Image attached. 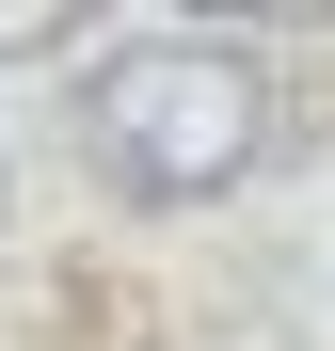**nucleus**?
Instances as JSON below:
<instances>
[{
    "label": "nucleus",
    "mask_w": 335,
    "mask_h": 351,
    "mask_svg": "<svg viewBox=\"0 0 335 351\" xmlns=\"http://www.w3.org/2000/svg\"><path fill=\"white\" fill-rule=\"evenodd\" d=\"M271 144H288V80L240 32H112L80 80V160L128 208H208L271 176Z\"/></svg>",
    "instance_id": "f257e3e1"
},
{
    "label": "nucleus",
    "mask_w": 335,
    "mask_h": 351,
    "mask_svg": "<svg viewBox=\"0 0 335 351\" xmlns=\"http://www.w3.org/2000/svg\"><path fill=\"white\" fill-rule=\"evenodd\" d=\"M64 48H80V16H32V0L0 16V64H64Z\"/></svg>",
    "instance_id": "f03ea898"
},
{
    "label": "nucleus",
    "mask_w": 335,
    "mask_h": 351,
    "mask_svg": "<svg viewBox=\"0 0 335 351\" xmlns=\"http://www.w3.org/2000/svg\"><path fill=\"white\" fill-rule=\"evenodd\" d=\"M0 208H16V176H0Z\"/></svg>",
    "instance_id": "7ed1b4c3"
}]
</instances>
